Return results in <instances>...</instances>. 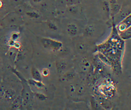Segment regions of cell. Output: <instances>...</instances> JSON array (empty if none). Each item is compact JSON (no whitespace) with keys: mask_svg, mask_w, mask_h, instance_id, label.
Instances as JSON below:
<instances>
[{"mask_svg":"<svg viewBox=\"0 0 131 110\" xmlns=\"http://www.w3.org/2000/svg\"><path fill=\"white\" fill-rule=\"evenodd\" d=\"M41 42L45 47L53 50H58L62 46L60 42L49 39H42Z\"/></svg>","mask_w":131,"mask_h":110,"instance_id":"1","label":"cell"},{"mask_svg":"<svg viewBox=\"0 0 131 110\" xmlns=\"http://www.w3.org/2000/svg\"><path fill=\"white\" fill-rule=\"evenodd\" d=\"M67 30L69 34L72 35H75L77 32V27L74 23H70L67 25Z\"/></svg>","mask_w":131,"mask_h":110,"instance_id":"2","label":"cell"},{"mask_svg":"<svg viewBox=\"0 0 131 110\" xmlns=\"http://www.w3.org/2000/svg\"><path fill=\"white\" fill-rule=\"evenodd\" d=\"M32 75L34 80L36 81H39L41 80V77L40 74L37 69L35 68H33L32 69Z\"/></svg>","mask_w":131,"mask_h":110,"instance_id":"3","label":"cell"},{"mask_svg":"<svg viewBox=\"0 0 131 110\" xmlns=\"http://www.w3.org/2000/svg\"><path fill=\"white\" fill-rule=\"evenodd\" d=\"M84 92V87L81 84H76V89L75 94L79 96H82Z\"/></svg>","mask_w":131,"mask_h":110,"instance_id":"4","label":"cell"},{"mask_svg":"<svg viewBox=\"0 0 131 110\" xmlns=\"http://www.w3.org/2000/svg\"><path fill=\"white\" fill-rule=\"evenodd\" d=\"M90 63L86 59H83L81 63V69L83 71H87L89 69Z\"/></svg>","mask_w":131,"mask_h":110,"instance_id":"5","label":"cell"},{"mask_svg":"<svg viewBox=\"0 0 131 110\" xmlns=\"http://www.w3.org/2000/svg\"><path fill=\"white\" fill-rule=\"evenodd\" d=\"M68 10L72 14H76L78 12L79 8L77 5H71L69 6Z\"/></svg>","mask_w":131,"mask_h":110,"instance_id":"6","label":"cell"},{"mask_svg":"<svg viewBox=\"0 0 131 110\" xmlns=\"http://www.w3.org/2000/svg\"><path fill=\"white\" fill-rule=\"evenodd\" d=\"M122 22L123 23L127 26L128 29L131 27V14H129L127 16H126L122 21Z\"/></svg>","mask_w":131,"mask_h":110,"instance_id":"7","label":"cell"},{"mask_svg":"<svg viewBox=\"0 0 131 110\" xmlns=\"http://www.w3.org/2000/svg\"><path fill=\"white\" fill-rule=\"evenodd\" d=\"M56 66H57V69L58 71H62L64 69H65L66 66V64L64 62L59 61V62H58Z\"/></svg>","mask_w":131,"mask_h":110,"instance_id":"8","label":"cell"},{"mask_svg":"<svg viewBox=\"0 0 131 110\" xmlns=\"http://www.w3.org/2000/svg\"><path fill=\"white\" fill-rule=\"evenodd\" d=\"M6 98H7L8 100H11L12 99H13L15 96V94L14 92L13 91L11 90H7L6 91Z\"/></svg>","mask_w":131,"mask_h":110,"instance_id":"9","label":"cell"},{"mask_svg":"<svg viewBox=\"0 0 131 110\" xmlns=\"http://www.w3.org/2000/svg\"><path fill=\"white\" fill-rule=\"evenodd\" d=\"M21 97H17L13 101L12 107H14V108H17V107H18L20 106V105L21 104Z\"/></svg>","mask_w":131,"mask_h":110,"instance_id":"10","label":"cell"},{"mask_svg":"<svg viewBox=\"0 0 131 110\" xmlns=\"http://www.w3.org/2000/svg\"><path fill=\"white\" fill-rule=\"evenodd\" d=\"M66 4L68 6L78 5L80 3L81 0H66Z\"/></svg>","mask_w":131,"mask_h":110,"instance_id":"11","label":"cell"},{"mask_svg":"<svg viewBox=\"0 0 131 110\" xmlns=\"http://www.w3.org/2000/svg\"><path fill=\"white\" fill-rule=\"evenodd\" d=\"M27 15H28V16L31 17H34V18H37L39 16V14L35 12V11H29L26 12Z\"/></svg>","mask_w":131,"mask_h":110,"instance_id":"12","label":"cell"},{"mask_svg":"<svg viewBox=\"0 0 131 110\" xmlns=\"http://www.w3.org/2000/svg\"><path fill=\"white\" fill-rule=\"evenodd\" d=\"M86 32L88 34H92L93 31H94V27L92 25H90L89 26L86 28Z\"/></svg>","mask_w":131,"mask_h":110,"instance_id":"13","label":"cell"},{"mask_svg":"<svg viewBox=\"0 0 131 110\" xmlns=\"http://www.w3.org/2000/svg\"><path fill=\"white\" fill-rule=\"evenodd\" d=\"M48 25L49 27L51 29H52L56 30V29H57V28L56 26L55 25V24L54 23L51 22H49L48 23Z\"/></svg>","mask_w":131,"mask_h":110,"instance_id":"14","label":"cell"},{"mask_svg":"<svg viewBox=\"0 0 131 110\" xmlns=\"http://www.w3.org/2000/svg\"><path fill=\"white\" fill-rule=\"evenodd\" d=\"M78 49L79 51H83L85 49V46L83 44H79L78 45Z\"/></svg>","mask_w":131,"mask_h":110,"instance_id":"15","label":"cell"},{"mask_svg":"<svg viewBox=\"0 0 131 110\" xmlns=\"http://www.w3.org/2000/svg\"><path fill=\"white\" fill-rule=\"evenodd\" d=\"M36 96L38 97V98L39 100H45L46 99V96L41 94H36Z\"/></svg>","mask_w":131,"mask_h":110,"instance_id":"16","label":"cell"},{"mask_svg":"<svg viewBox=\"0 0 131 110\" xmlns=\"http://www.w3.org/2000/svg\"><path fill=\"white\" fill-rule=\"evenodd\" d=\"M42 75H43L44 76H47L48 75V74H49V71H48V70L47 69H44L42 71Z\"/></svg>","mask_w":131,"mask_h":110,"instance_id":"17","label":"cell"},{"mask_svg":"<svg viewBox=\"0 0 131 110\" xmlns=\"http://www.w3.org/2000/svg\"><path fill=\"white\" fill-rule=\"evenodd\" d=\"M32 1L35 3H39V2H40L42 0H32Z\"/></svg>","mask_w":131,"mask_h":110,"instance_id":"18","label":"cell"},{"mask_svg":"<svg viewBox=\"0 0 131 110\" xmlns=\"http://www.w3.org/2000/svg\"><path fill=\"white\" fill-rule=\"evenodd\" d=\"M110 1H111V2H112V4L116 3V0H110Z\"/></svg>","mask_w":131,"mask_h":110,"instance_id":"19","label":"cell"}]
</instances>
